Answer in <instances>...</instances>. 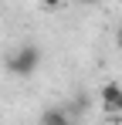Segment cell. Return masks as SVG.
I'll list each match as a JSON object with an SVG mask.
<instances>
[{
  "mask_svg": "<svg viewBox=\"0 0 122 125\" xmlns=\"http://www.w3.org/2000/svg\"><path fill=\"white\" fill-rule=\"evenodd\" d=\"M41 47L37 44H20L17 51H10V58H7V71L14 74V78H31L34 71L41 68Z\"/></svg>",
  "mask_w": 122,
  "mask_h": 125,
  "instance_id": "cell-1",
  "label": "cell"
},
{
  "mask_svg": "<svg viewBox=\"0 0 122 125\" xmlns=\"http://www.w3.org/2000/svg\"><path fill=\"white\" fill-rule=\"evenodd\" d=\"M98 95H102L105 112H119V115H122V84H119V81H105Z\"/></svg>",
  "mask_w": 122,
  "mask_h": 125,
  "instance_id": "cell-2",
  "label": "cell"
},
{
  "mask_svg": "<svg viewBox=\"0 0 122 125\" xmlns=\"http://www.w3.org/2000/svg\"><path fill=\"white\" fill-rule=\"evenodd\" d=\"M41 125H75V118L64 105H48L41 112Z\"/></svg>",
  "mask_w": 122,
  "mask_h": 125,
  "instance_id": "cell-3",
  "label": "cell"
},
{
  "mask_svg": "<svg viewBox=\"0 0 122 125\" xmlns=\"http://www.w3.org/2000/svg\"><path fill=\"white\" fill-rule=\"evenodd\" d=\"M85 105H88V95H85V91H78V95H75V102H71V105H64V108L71 112V118H78L81 112H85Z\"/></svg>",
  "mask_w": 122,
  "mask_h": 125,
  "instance_id": "cell-4",
  "label": "cell"
},
{
  "mask_svg": "<svg viewBox=\"0 0 122 125\" xmlns=\"http://www.w3.org/2000/svg\"><path fill=\"white\" fill-rule=\"evenodd\" d=\"M64 0H41V7H48V10H58Z\"/></svg>",
  "mask_w": 122,
  "mask_h": 125,
  "instance_id": "cell-5",
  "label": "cell"
},
{
  "mask_svg": "<svg viewBox=\"0 0 122 125\" xmlns=\"http://www.w3.org/2000/svg\"><path fill=\"white\" fill-rule=\"evenodd\" d=\"M115 44H119V51H122V24H119V31H115Z\"/></svg>",
  "mask_w": 122,
  "mask_h": 125,
  "instance_id": "cell-6",
  "label": "cell"
}]
</instances>
